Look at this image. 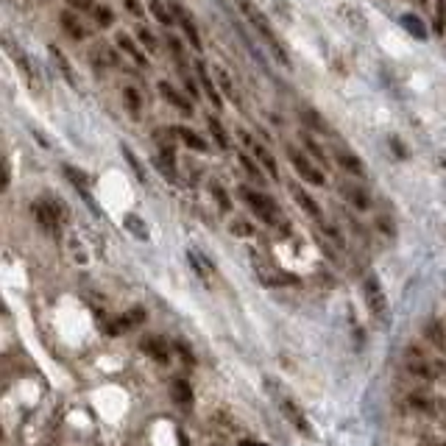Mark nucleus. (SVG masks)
<instances>
[{
    "label": "nucleus",
    "mask_w": 446,
    "mask_h": 446,
    "mask_svg": "<svg viewBox=\"0 0 446 446\" xmlns=\"http://www.w3.org/2000/svg\"><path fill=\"white\" fill-rule=\"evenodd\" d=\"M235 6L240 9V14L246 17V23L265 39V45H268V50H271V56L282 64V67H290V59H287V53H284V45L279 42V37L273 34V28H271V23L265 20V14L251 3V0H235Z\"/></svg>",
    "instance_id": "obj_1"
},
{
    "label": "nucleus",
    "mask_w": 446,
    "mask_h": 446,
    "mask_svg": "<svg viewBox=\"0 0 446 446\" xmlns=\"http://www.w3.org/2000/svg\"><path fill=\"white\" fill-rule=\"evenodd\" d=\"M237 195H240V201H243L260 220H265V223H276V220H279V206H276L265 193H257V190H251V187H240Z\"/></svg>",
    "instance_id": "obj_2"
},
{
    "label": "nucleus",
    "mask_w": 446,
    "mask_h": 446,
    "mask_svg": "<svg viewBox=\"0 0 446 446\" xmlns=\"http://www.w3.org/2000/svg\"><path fill=\"white\" fill-rule=\"evenodd\" d=\"M287 157H290V165L295 168V173H299L304 182H310V184H316V187H324V184H327L324 171H321L318 165H313V162H310V157H304V154L299 151V148L287 145Z\"/></svg>",
    "instance_id": "obj_3"
},
{
    "label": "nucleus",
    "mask_w": 446,
    "mask_h": 446,
    "mask_svg": "<svg viewBox=\"0 0 446 446\" xmlns=\"http://www.w3.org/2000/svg\"><path fill=\"white\" fill-rule=\"evenodd\" d=\"M268 385H271V388L276 391V394H273V399H276V405H279V410L284 413V418H287V421H290V424H293L295 429H302L304 435H313V427L307 424V418H304V413H302V407H299V405H295V402H293V399H290V396H287L284 391H279V388H276V382H268Z\"/></svg>",
    "instance_id": "obj_4"
},
{
    "label": "nucleus",
    "mask_w": 446,
    "mask_h": 446,
    "mask_svg": "<svg viewBox=\"0 0 446 446\" xmlns=\"http://www.w3.org/2000/svg\"><path fill=\"white\" fill-rule=\"evenodd\" d=\"M362 293H365V302H368V310L374 313L377 318H388V302H385V293L377 282V276H365L362 282Z\"/></svg>",
    "instance_id": "obj_5"
},
{
    "label": "nucleus",
    "mask_w": 446,
    "mask_h": 446,
    "mask_svg": "<svg viewBox=\"0 0 446 446\" xmlns=\"http://www.w3.org/2000/svg\"><path fill=\"white\" fill-rule=\"evenodd\" d=\"M6 48H9V56L14 59V64H17V70H20V76L26 79V84L34 90V93H39L42 90V84H39V72H37V67H34V61L26 56V53H20L12 42H6Z\"/></svg>",
    "instance_id": "obj_6"
},
{
    "label": "nucleus",
    "mask_w": 446,
    "mask_h": 446,
    "mask_svg": "<svg viewBox=\"0 0 446 446\" xmlns=\"http://www.w3.org/2000/svg\"><path fill=\"white\" fill-rule=\"evenodd\" d=\"M34 215L39 220V226H45L48 232H56L59 223H61V217H64V209L56 201H37L34 204Z\"/></svg>",
    "instance_id": "obj_7"
},
{
    "label": "nucleus",
    "mask_w": 446,
    "mask_h": 446,
    "mask_svg": "<svg viewBox=\"0 0 446 446\" xmlns=\"http://www.w3.org/2000/svg\"><path fill=\"white\" fill-rule=\"evenodd\" d=\"M168 6H171V12H173V20L179 23V28L184 31V37L190 39V45H193L195 50H201V34H198V26H195L193 14H190L182 3H168Z\"/></svg>",
    "instance_id": "obj_8"
},
{
    "label": "nucleus",
    "mask_w": 446,
    "mask_h": 446,
    "mask_svg": "<svg viewBox=\"0 0 446 446\" xmlns=\"http://www.w3.org/2000/svg\"><path fill=\"white\" fill-rule=\"evenodd\" d=\"M240 139H243V145H249V148H251V151H254V157L260 159V165H262V168L268 171V176H271V179L276 182V179H279V168H276V159H273V154L268 151L265 145H260V142H257V139H254L251 134H246L243 128H240Z\"/></svg>",
    "instance_id": "obj_9"
},
{
    "label": "nucleus",
    "mask_w": 446,
    "mask_h": 446,
    "mask_svg": "<svg viewBox=\"0 0 446 446\" xmlns=\"http://www.w3.org/2000/svg\"><path fill=\"white\" fill-rule=\"evenodd\" d=\"M287 187H290V195L295 198V204H299V206H302V209H304V212H307L310 217H316L318 223H324V212H321L318 201H316V198H313V195H310V193H307L304 187H299L295 182H290Z\"/></svg>",
    "instance_id": "obj_10"
},
{
    "label": "nucleus",
    "mask_w": 446,
    "mask_h": 446,
    "mask_svg": "<svg viewBox=\"0 0 446 446\" xmlns=\"http://www.w3.org/2000/svg\"><path fill=\"white\" fill-rule=\"evenodd\" d=\"M195 72H198V81H201V87H204V95L209 98V104H212L215 109H223V98H220L217 87L212 84V79H209V70H206V64H204L201 59L195 61Z\"/></svg>",
    "instance_id": "obj_11"
},
{
    "label": "nucleus",
    "mask_w": 446,
    "mask_h": 446,
    "mask_svg": "<svg viewBox=\"0 0 446 446\" xmlns=\"http://www.w3.org/2000/svg\"><path fill=\"white\" fill-rule=\"evenodd\" d=\"M154 165H157V171H159L168 182H176V154H173L171 145H162V148H159V154L154 157Z\"/></svg>",
    "instance_id": "obj_12"
},
{
    "label": "nucleus",
    "mask_w": 446,
    "mask_h": 446,
    "mask_svg": "<svg viewBox=\"0 0 446 446\" xmlns=\"http://www.w3.org/2000/svg\"><path fill=\"white\" fill-rule=\"evenodd\" d=\"M61 171H64V176H67V179L72 182V187H76V190L81 193V198H84V201H87V204H90V206H93V209L98 212V206H95V201H93L90 190H87V184H90V176H87V173H81L79 168H72V165H64Z\"/></svg>",
    "instance_id": "obj_13"
},
{
    "label": "nucleus",
    "mask_w": 446,
    "mask_h": 446,
    "mask_svg": "<svg viewBox=\"0 0 446 446\" xmlns=\"http://www.w3.org/2000/svg\"><path fill=\"white\" fill-rule=\"evenodd\" d=\"M215 79H217V87H220V93L226 95V101L232 104V106H237V109H243V104H240V95H237V90H235V84H232V79H229V72L223 70V67H217L215 70Z\"/></svg>",
    "instance_id": "obj_14"
},
{
    "label": "nucleus",
    "mask_w": 446,
    "mask_h": 446,
    "mask_svg": "<svg viewBox=\"0 0 446 446\" xmlns=\"http://www.w3.org/2000/svg\"><path fill=\"white\" fill-rule=\"evenodd\" d=\"M139 346H142V351L148 354V357H154V360H159V362H168V357H171V351H168V346H165V340L162 338H142L139 340Z\"/></svg>",
    "instance_id": "obj_15"
},
{
    "label": "nucleus",
    "mask_w": 446,
    "mask_h": 446,
    "mask_svg": "<svg viewBox=\"0 0 446 446\" xmlns=\"http://www.w3.org/2000/svg\"><path fill=\"white\" fill-rule=\"evenodd\" d=\"M159 93H162V95H165V101H168L171 106H176L182 115H193V104H190L184 95H179L168 81H159Z\"/></svg>",
    "instance_id": "obj_16"
},
{
    "label": "nucleus",
    "mask_w": 446,
    "mask_h": 446,
    "mask_svg": "<svg viewBox=\"0 0 446 446\" xmlns=\"http://www.w3.org/2000/svg\"><path fill=\"white\" fill-rule=\"evenodd\" d=\"M173 134H176V137L190 148V151H201V154L206 151V139H201V134H195L193 128H187V126H176V128H173Z\"/></svg>",
    "instance_id": "obj_17"
},
{
    "label": "nucleus",
    "mask_w": 446,
    "mask_h": 446,
    "mask_svg": "<svg viewBox=\"0 0 446 446\" xmlns=\"http://www.w3.org/2000/svg\"><path fill=\"white\" fill-rule=\"evenodd\" d=\"M424 340H429L438 351H446V327H440L438 321H429V324H424Z\"/></svg>",
    "instance_id": "obj_18"
},
{
    "label": "nucleus",
    "mask_w": 446,
    "mask_h": 446,
    "mask_svg": "<svg viewBox=\"0 0 446 446\" xmlns=\"http://www.w3.org/2000/svg\"><path fill=\"white\" fill-rule=\"evenodd\" d=\"M48 50H50V59H53V64H56V67L61 70V76H64V81H67V84H72V87H76V84H79V81H76V72H72V64H70V61L64 59V53H61V50H59L56 45H50Z\"/></svg>",
    "instance_id": "obj_19"
},
{
    "label": "nucleus",
    "mask_w": 446,
    "mask_h": 446,
    "mask_svg": "<svg viewBox=\"0 0 446 446\" xmlns=\"http://www.w3.org/2000/svg\"><path fill=\"white\" fill-rule=\"evenodd\" d=\"M399 23H402V28H407V34H410V37H416V39H427V26H424V20H421L418 14L405 12V14L399 17Z\"/></svg>",
    "instance_id": "obj_20"
},
{
    "label": "nucleus",
    "mask_w": 446,
    "mask_h": 446,
    "mask_svg": "<svg viewBox=\"0 0 446 446\" xmlns=\"http://www.w3.org/2000/svg\"><path fill=\"white\" fill-rule=\"evenodd\" d=\"M340 193H343V198H349L357 209H368V206H371L368 193H365L362 187H357V184H340Z\"/></svg>",
    "instance_id": "obj_21"
},
{
    "label": "nucleus",
    "mask_w": 446,
    "mask_h": 446,
    "mask_svg": "<svg viewBox=\"0 0 446 446\" xmlns=\"http://www.w3.org/2000/svg\"><path fill=\"white\" fill-rule=\"evenodd\" d=\"M123 226H126V232H128V235H134L137 240H151V232H148L145 220H142L139 215H126Z\"/></svg>",
    "instance_id": "obj_22"
},
{
    "label": "nucleus",
    "mask_w": 446,
    "mask_h": 446,
    "mask_svg": "<svg viewBox=\"0 0 446 446\" xmlns=\"http://www.w3.org/2000/svg\"><path fill=\"white\" fill-rule=\"evenodd\" d=\"M115 42H117V48H120V50H126V53H128L139 67H145V64H148V59H145V56H142V50L131 42V37H128V34H123V31H120V34L115 37Z\"/></svg>",
    "instance_id": "obj_23"
},
{
    "label": "nucleus",
    "mask_w": 446,
    "mask_h": 446,
    "mask_svg": "<svg viewBox=\"0 0 446 446\" xmlns=\"http://www.w3.org/2000/svg\"><path fill=\"white\" fill-rule=\"evenodd\" d=\"M335 162H338V165H340L343 171H349L351 176H360V179L365 176V168H362V162H360L357 157H351V154H343V151H338V154H335Z\"/></svg>",
    "instance_id": "obj_24"
},
{
    "label": "nucleus",
    "mask_w": 446,
    "mask_h": 446,
    "mask_svg": "<svg viewBox=\"0 0 446 446\" xmlns=\"http://www.w3.org/2000/svg\"><path fill=\"white\" fill-rule=\"evenodd\" d=\"M206 126H209L212 139L217 142V148H223V151H226V148H229V137H226V128L220 126V120H217L215 115H209V117H206Z\"/></svg>",
    "instance_id": "obj_25"
},
{
    "label": "nucleus",
    "mask_w": 446,
    "mask_h": 446,
    "mask_svg": "<svg viewBox=\"0 0 446 446\" xmlns=\"http://www.w3.org/2000/svg\"><path fill=\"white\" fill-rule=\"evenodd\" d=\"M61 26H64V31H67L72 39H87V31H84V26L76 20V14L64 12V14H61Z\"/></svg>",
    "instance_id": "obj_26"
},
{
    "label": "nucleus",
    "mask_w": 446,
    "mask_h": 446,
    "mask_svg": "<svg viewBox=\"0 0 446 446\" xmlns=\"http://www.w3.org/2000/svg\"><path fill=\"white\" fill-rule=\"evenodd\" d=\"M137 318H142V313H128V316H123V318H115V321H109L106 332H109V335H120V332H126Z\"/></svg>",
    "instance_id": "obj_27"
},
{
    "label": "nucleus",
    "mask_w": 446,
    "mask_h": 446,
    "mask_svg": "<svg viewBox=\"0 0 446 446\" xmlns=\"http://www.w3.org/2000/svg\"><path fill=\"white\" fill-rule=\"evenodd\" d=\"M123 98H126V106H128V112L134 115V120H139V112H142V98H139V93H137L134 87H126V90H123Z\"/></svg>",
    "instance_id": "obj_28"
},
{
    "label": "nucleus",
    "mask_w": 446,
    "mask_h": 446,
    "mask_svg": "<svg viewBox=\"0 0 446 446\" xmlns=\"http://www.w3.org/2000/svg\"><path fill=\"white\" fill-rule=\"evenodd\" d=\"M171 6H165L162 0H151V14H154V20H159L162 26H171L173 23V12H168Z\"/></svg>",
    "instance_id": "obj_29"
},
{
    "label": "nucleus",
    "mask_w": 446,
    "mask_h": 446,
    "mask_svg": "<svg viewBox=\"0 0 446 446\" xmlns=\"http://www.w3.org/2000/svg\"><path fill=\"white\" fill-rule=\"evenodd\" d=\"M173 399H176L179 405H184V407H190V405H193V391H190V385H187L184 380L173 382Z\"/></svg>",
    "instance_id": "obj_30"
},
{
    "label": "nucleus",
    "mask_w": 446,
    "mask_h": 446,
    "mask_svg": "<svg viewBox=\"0 0 446 446\" xmlns=\"http://www.w3.org/2000/svg\"><path fill=\"white\" fill-rule=\"evenodd\" d=\"M302 120H304L307 126H313L316 131H321V134H327V131H329V126H327V123L321 120V115H318V112H313V109H304V112H302Z\"/></svg>",
    "instance_id": "obj_31"
},
{
    "label": "nucleus",
    "mask_w": 446,
    "mask_h": 446,
    "mask_svg": "<svg viewBox=\"0 0 446 446\" xmlns=\"http://www.w3.org/2000/svg\"><path fill=\"white\" fill-rule=\"evenodd\" d=\"M120 151H123V157H126V162H128V168L137 173V179L139 182H145V171H142V165H139V159L131 154V148L128 145H120Z\"/></svg>",
    "instance_id": "obj_32"
},
{
    "label": "nucleus",
    "mask_w": 446,
    "mask_h": 446,
    "mask_svg": "<svg viewBox=\"0 0 446 446\" xmlns=\"http://www.w3.org/2000/svg\"><path fill=\"white\" fill-rule=\"evenodd\" d=\"M302 142H304V148H307V154L310 157H316L321 165H327V157H324V151H321V148H318V142L310 137V134H302Z\"/></svg>",
    "instance_id": "obj_33"
},
{
    "label": "nucleus",
    "mask_w": 446,
    "mask_h": 446,
    "mask_svg": "<svg viewBox=\"0 0 446 446\" xmlns=\"http://www.w3.org/2000/svg\"><path fill=\"white\" fill-rule=\"evenodd\" d=\"M137 37H139V42L148 48V53H157V37L151 34V31H148V28H137Z\"/></svg>",
    "instance_id": "obj_34"
},
{
    "label": "nucleus",
    "mask_w": 446,
    "mask_h": 446,
    "mask_svg": "<svg viewBox=\"0 0 446 446\" xmlns=\"http://www.w3.org/2000/svg\"><path fill=\"white\" fill-rule=\"evenodd\" d=\"M240 165H243V171H246L254 182H262V173L257 171V165H254V159H251L249 154H240Z\"/></svg>",
    "instance_id": "obj_35"
},
{
    "label": "nucleus",
    "mask_w": 446,
    "mask_h": 446,
    "mask_svg": "<svg viewBox=\"0 0 446 446\" xmlns=\"http://www.w3.org/2000/svg\"><path fill=\"white\" fill-rule=\"evenodd\" d=\"M209 190H212V195H215V201L220 204V209H223V212H229V209H232V201H229V195L223 193V190H220V187H217L215 182L209 184Z\"/></svg>",
    "instance_id": "obj_36"
},
{
    "label": "nucleus",
    "mask_w": 446,
    "mask_h": 446,
    "mask_svg": "<svg viewBox=\"0 0 446 446\" xmlns=\"http://www.w3.org/2000/svg\"><path fill=\"white\" fill-rule=\"evenodd\" d=\"M232 232H235L237 237H251V235H254V226H251L249 220H235V223H232Z\"/></svg>",
    "instance_id": "obj_37"
},
{
    "label": "nucleus",
    "mask_w": 446,
    "mask_h": 446,
    "mask_svg": "<svg viewBox=\"0 0 446 446\" xmlns=\"http://www.w3.org/2000/svg\"><path fill=\"white\" fill-rule=\"evenodd\" d=\"M93 14H95V20H98L101 26H112V12H106L104 6H95V12H93Z\"/></svg>",
    "instance_id": "obj_38"
},
{
    "label": "nucleus",
    "mask_w": 446,
    "mask_h": 446,
    "mask_svg": "<svg viewBox=\"0 0 446 446\" xmlns=\"http://www.w3.org/2000/svg\"><path fill=\"white\" fill-rule=\"evenodd\" d=\"M67 3H72V6H76V9H81V12H95V3H93V0H67Z\"/></svg>",
    "instance_id": "obj_39"
},
{
    "label": "nucleus",
    "mask_w": 446,
    "mask_h": 446,
    "mask_svg": "<svg viewBox=\"0 0 446 446\" xmlns=\"http://www.w3.org/2000/svg\"><path fill=\"white\" fill-rule=\"evenodd\" d=\"M126 9L128 12H134V14H139L142 9H139V0H126Z\"/></svg>",
    "instance_id": "obj_40"
},
{
    "label": "nucleus",
    "mask_w": 446,
    "mask_h": 446,
    "mask_svg": "<svg viewBox=\"0 0 446 446\" xmlns=\"http://www.w3.org/2000/svg\"><path fill=\"white\" fill-rule=\"evenodd\" d=\"M184 87H187V93H190V98H201V95H198V90H195V84H193L190 79L184 81Z\"/></svg>",
    "instance_id": "obj_41"
},
{
    "label": "nucleus",
    "mask_w": 446,
    "mask_h": 446,
    "mask_svg": "<svg viewBox=\"0 0 446 446\" xmlns=\"http://www.w3.org/2000/svg\"><path fill=\"white\" fill-rule=\"evenodd\" d=\"M237 446H268V443H260V440H240Z\"/></svg>",
    "instance_id": "obj_42"
},
{
    "label": "nucleus",
    "mask_w": 446,
    "mask_h": 446,
    "mask_svg": "<svg viewBox=\"0 0 446 446\" xmlns=\"http://www.w3.org/2000/svg\"><path fill=\"white\" fill-rule=\"evenodd\" d=\"M438 162H440V168H446V157H440V159H438Z\"/></svg>",
    "instance_id": "obj_43"
},
{
    "label": "nucleus",
    "mask_w": 446,
    "mask_h": 446,
    "mask_svg": "<svg viewBox=\"0 0 446 446\" xmlns=\"http://www.w3.org/2000/svg\"><path fill=\"white\" fill-rule=\"evenodd\" d=\"M435 446H446V440H443V443H435Z\"/></svg>",
    "instance_id": "obj_44"
},
{
    "label": "nucleus",
    "mask_w": 446,
    "mask_h": 446,
    "mask_svg": "<svg viewBox=\"0 0 446 446\" xmlns=\"http://www.w3.org/2000/svg\"><path fill=\"white\" fill-rule=\"evenodd\" d=\"M421 3H427V0H421Z\"/></svg>",
    "instance_id": "obj_45"
}]
</instances>
